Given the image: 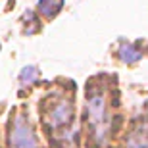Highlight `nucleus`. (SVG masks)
Listing matches in <instances>:
<instances>
[{"label": "nucleus", "instance_id": "nucleus-1", "mask_svg": "<svg viewBox=\"0 0 148 148\" xmlns=\"http://www.w3.org/2000/svg\"><path fill=\"white\" fill-rule=\"evenodd\" d=\"M87 121L90 127V133L94 135L96 143H102L104 137L108 135V127H110V115L106 108V100L102 92H94L88 96L87 102Z\"/></svg>", "mask_w": 148, "mask_h": 148}, {"label": "nucleus", "instance_id": "nucleus-2", "mask_svg": "<svg viewBox=\"0 0 148 148\" xmlns=\"http://www.w3.org/2000/svg\"><path fill=\"white\" fill-rule=\"evenodd\" d=\"M44 117H46L48 127L54 133L67 131V129L71 127V121H73V106H71V102L66 100V98L54 100V102L48 106Z\"/></svg>", "mask_w": 148, "mask_h": 148}, {"label": "nucleus", "instance_id": "nucleus-3", "mask_svg": "<svg viewBox=\"0 0 148 148\" xmlns=\"http://www.w3.org/2000/svg\"><path fill=\"white\" fill-rule=\"evenodd\" d=\"M10 148H37V137L25 117L17 115L10 129Z\"/></svg>", "mask_w": 148, "mask_h": 148}, {"label": "nucleus", "instance_id": "nucleus-4", "mask_svg": "<svg viewBox=\"0 0 148 148\" xmlns=\"http://www.w3.org/2000/svg\"><path fill=\"white\" fill-rule=\"evenodd\" d=\"M127 148H148V119L131 131L127 138Z\"/></svg>", "mask_w": 148, "mask_h": 148}, {"label": "nucleus", "instance_id": "nucleus-5", "mask_svg": "<svg viewBox=\"0 0 148 148\" xmlns=\"http://www.w3.org/2000/svg\"><path fill=\"white\" fill-rule=\"evenodd\" d=\"M62 6H64V0H38V12L46 19H52L58 16Z\"/></svg>", "mask_w": 148, "mask_h": 148}, {"label": "nucleus", "instance_id": "nucleus-6", "mask_svg": "<svg viewBox=\"0 0 148 148\" xmlns=\"http://www.w3.org/2000/svg\"><path fill=\"white\" fill-rule=\"evenodd\" d=\"M119 56H121V60L125 62V64H135V62H138L140 58H143V52H140L135 44L127 42V44H123V46L119 48Z\"/></svg>", "mask_w": 148, "mask_h": 148}, {"label": "nucleus", "instance_id": "nucleus-7", "mask_svg": "<svg viewBox=\"0 0 148 148\" xmlns=\"http://www.w3.org/2000/svg\"><path fill=\"white\" fill-rule=\"evenodd\" d=\"M37 75H38L37 67H33V66H27V67H25V69H23L21 73H19V81H21L23 85H31V83H35Z\"/></svg>", "mask_w": 148, "mask_h": 148}]
</instances>
